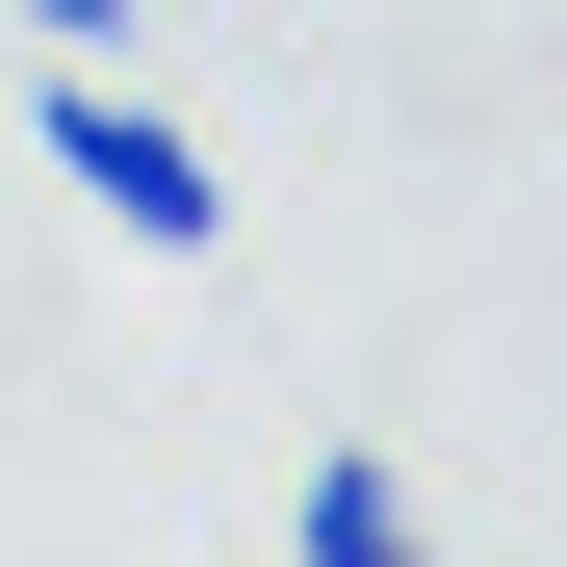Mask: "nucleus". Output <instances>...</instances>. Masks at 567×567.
<instances>
[{
	"label": "nucleus",
	"instance_id": "f257e3e1",
	"mask_svg": "<svg viewBox=\"0 0 567 567\" xmlns=\"http://www.w3.org/2000/svg\"><path fill=\"white\" fill-rule=\"evenodd\" d=\"M27 130H52V181H78L130 258H207V233H233V181H207V155L130 104V52H52V78H27Z\"/></svg>",
	"mask_w": 567,
	"mask_h": 567
},
{
	"label": "nucleus",
	"instance_id": "f03ea898",
	"mask_svg": "<svg viewBox=\"0 0 567 567\" xmlns=\"http://www.w3.org/2000/svg\"><path fill=\"white\" fill-rule=\"evenodd\" d=\"M284 542H310V567H388V542H413V491H388V464H361V439H336V464H310V491H284Z\"/></svg>",
	"mask_w": 567,
	"mask_h": 567
},
{
	"label": "nucleus",
	"instance_id": "7ed1b4c3",
	"mask_svg": "<svg viewBox=\"0 0 567 567\" xmlns=\"http://www.w3.org/2000/svg\"><path fill=\"white\" fill-rule=\"evenodd\" d=\"M27 52H130V0H27Z\"/></svg>",
	"mask_w": 567,
	"mask_h": 567
}]
</instances>
